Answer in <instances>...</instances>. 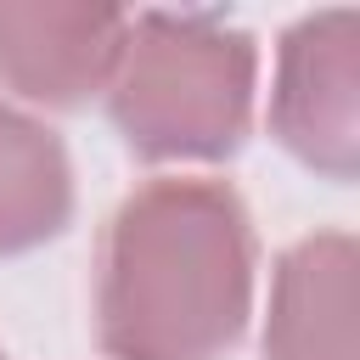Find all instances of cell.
Here are the masks:
<instances>
[{
  "mask_svg": "<svg viewBox=\"0 0 360 360\" xmlns=\"http://www.w3.org/2000/svg\"><path fill=\"white\" fill-rule=\"evenodd\" d=\"M253 219L225 180L158 174L107 219L96 343L112 360H219L253 315Z\"/></svg>",
  "mask_w": 360,
  "mask_h": 360,
  "instance_id": "cell-1",
  "label": "cell"
},
{
  "mask_svg": "<svg viewBox=\"0 0 360 360\" xmlns=\"http://www.w3.org/2000/svg\"><path fill=\"white\" fill-rule=\"evenodd\" d=\"M259 45L219 11H141L107 79V112L146 163H219L253 129Z\"/></svg>",
  "mask_w": 360,
  "mask_h": 360,
  "instance_id": "cell-2",
  "label": "cell"
},
{
  "mask_svg": "<svg viewBox=\"0 0 360 360\" xmlns=\"http://www.w3.org/2000/svg\"><path fill=\"white\" fill-rule=\"evenodd\" d=\"M270 135L321 180L349 186L360 169V11L298 17L276 45Z\"/></svg>",
  "mask_w": 360,
  "mask_h": 360,
  "instance_id": "cell-3",
  "label": "cell"
},
{
  "mask_svg": "<svg viewBox=\"0 0 360 360\" xmlns=\"http://www.w3.org/2000/svg\"><path fill=\"white\" fill-rule=\"evenodd\" d=\"M129 11L84 0H0V90L34 107H84L107 90Z\"/></svg>",
  "mask_w": 360,
  "mask_h": 360,
  "instance_id": "cell-4",
  "label": "cell"
},
{
  "mask_svg": "<svg viewBox=\"0 0 360 360\" xmlns=\"http://www.w3.org/2000/svg\"><path fill=\"white\" fill-rule=\"evenodd\" d=\"M360 253L349 231H315L276 259L264 360H360Z\"/></svg>",
  "mask_w": 360,
  "mask_h": 360,
  "instance_id": "cell-5",
  "label": "cell"
},
{
  "mask_svg": "<svg viewBox=\"0 0 360 360\" xmlns=\"http://www.w3.org/2000/svg\"><path fill=\"white\" fill-rule=\"evenodd\" d=\"M73 219V163L51 124L0 101V259L28 253Z\"/></svg>",
  "mask_w": 360,
  "mask_h": 360,
  "instance_id": "cell-6",
  "label": "cell"
},
{
  "mask_svg": "<svg viewBox=\"0 0 360 360\" xmlns=\"http://www.w3.org/2000/svg\"><path fill=\"white\" fill-rule=\"evenodd\" d=\"M0 360H6V349H0Z\"/></svg>",
  "mask_w": 360,
  "mask_h": 360,
  "instance_id": "cell-7",
  "label": "cell"
}]
</instances>
